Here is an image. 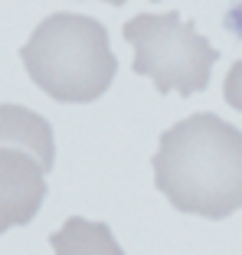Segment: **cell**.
Wrapping results in <instances>:
<instances>
[{"instance_id": "cell-1", "label": "cell", "mask_w": 242, "mask_h": 255, "mask_svg": "<svg viewBox=\"0 0 242 255\" xmlns=\"http://www.w3.org/2000/svg\"><path fill=\"white\" fill-rule=\"evenodd\" d=\"M151 167L174 210L206 219L242 210V131L220 115L200 112L167 128Z\"/></svg>"}, {"instance_id": "cell-2", "label": "cell", "mask_w": 242, "mask_h": 255, "mask_svg": "<svg viewBox=\"0 0 242 255\" xmlns=\"http://www.w3.org/2000/svg\"><path fill=\"white\" fill-rule=\"evenodd\" d=\"M20 59L33 85L62 105H85L102 98L118 72L108 30L95 16L82 13L46 16L20 46Z\"/></svg>"}, {"instance_id": "cell-3", "label": "cell", "mask_w": 242, "mask_h": 255, "mask_svg": "<svg viewBox=\"0 0 242 255\" xmlns=\"http://www.w3.org/2000/svg\"><path fill=\"white\" fill-rule=\"evenodd\" d=\"M121 33L134 46V72L147 75L157 92L197 95L210 85L220 49L180 13L131 16Z\"/></svg>"}, {"instance_id": "cell-4", "label": "cell", "mask_w": 242, "mask_h": 255, "mask_svg": "<svg viewBox=\"0 0 242 255\" xmlns=\"http://www.w3.org/2000/svg\"><path fill=\"white\" fill-rule=\"evenodd\" d=\"M46 200V173L30 154L0 147V236L36 219Z\"/></svg>"}, {"instance_id": "cell-5", "label": "cell", "mask_w": 242, "mask_h": 255, "mask_svg": "<svg viewBox=\"0 0 242 255\" xmlns=\"http://www.w3.org/2000/svg\"><path fill=\"white\" fill-rule=\"evenodd\" d=\"M0 147L30 154L43 173H49L56 164L53 125L23 105H0Z\"/></svg>"}, {"instance_id": "cell-6", "label": "cell", "mask_w": 242, "mask_h": 255, "mask_svg": "<svg viewBox=\"0 0 242 255\" xmlns=\"http://www.w3.org/2000/svg\"><path fill=\"white\" fill-rule=\"evenodd\" d=\"M49 246L56 255H124L105 223H89L82 216H69L62 229L49 236Z\"/></svg>"}, {"instance_id": "cell-7", "label": "cell", "mask_w": 242, "mask_h": 255, "mask_svg": "<svg viewBox=\"0 0 242 255\" xmlns=\"http://www.w3.org/2000/svg\"><path fill=\"white\" fill-rule=\"evenodd\" d=\"M223 98H226V105H233L236 112H242V59H236L233 69L226 72V82H223Z\"/></svg>"}, {"instance_id": "cell-8", "label": "cell", "mask_w": 242, "mask_h": 255, "mask_svg": "<svg viewBox=\"0 0 242 255\" xmlns=\"http://www.w3.org/2000/svg\"><path fill=\"white\" fill-rule=\"evenodd\" d=\"M105 3H112V7H121V3H128V0H105Z\"/></svg>"}]
</instances>
